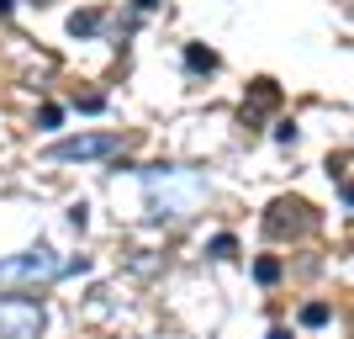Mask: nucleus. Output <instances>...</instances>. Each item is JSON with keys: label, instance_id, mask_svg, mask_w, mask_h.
Masks as SVG:
<instances>
[{"label": "nucleus", "instance_id": "nucleus-1", "mask_svg": "<svg viewBox=\"0 0 354 339\" xmlns=\"http://www.w3.org/2000/svg\"><path fill=\"white\" fill-rule=\"evenodd\" d=\"M143 196H148V212L159 223H180L207 202V175H201V170H185V164H148L143 170Z\"/></svg>", "mask_w": 354, "mask_h": 339}, {"label": "nucleus", "instance_id": "nucleus-8", "mask_svg": "<svg viewBox=\"0 0 354 339\" xmlns=\"http://www.w3.org/2000/svg\"><path fill=\"white\" fill-rule=\"evenodd\" d=\"M212 254H222V260H227V254H238V238H233V234H217V238H212Z\"/></svg>", "mask_w": 354, "mask_h": 339}, {"label": "nucleus", "instance_id": "nucleus-3", "mask_svg": "<svg viewBox=\"0 0 354 339\" xmlns=\"http://www.w3.org/2000/svg\"><path fill=\"white\" fill-rule=\"evenodd\" d=\"M43 308L32 297H0V339H43Z\"/></svg>", "mask_w": 354, "mask_h": 339}, {"label": "nucleus", "instance_id": "nucleus-5", "mask_svg": "<svg viewBox=\"0 0 354 339\" xmlns=\"http://www.w3.org/2000/svg\"><path fill=\"white\" fill-rule=\"evenodd\" d=\"M185 64H191V69H217V53H212V48H185Z\"/></svg>", "mask_w": 354, "mask_h": 339}, {"label": "nucleus", "instance_id": "nucleus-9", "mask_svg": "<svg viewBox=\"0 0 354 339\" xmlns=\"http://www.w3.org/2000/svg\"><path fill=\"white\" fill-rule=\"evenodd\" d=\"M254 276H259V281H275V276H281V266H275V260H259V270H254Z\"/></svg>", "mask_w": 354, "mask_h": 339}, {"label": "nucleus", "instance_id": "nucleus-4", "mask_svg": "<svg viewBox=\"0 0 354 339\" xmlns=\"http://www.w3.org/2000/svg\"><path fill=\"white\" fill-rule=\"evenodd\" d=\"M117 144H122L117 133H80V138H59L48 154L53 159H106V154H117Z\"/></svg>", "mask_w": 354, "mask_h": 339}, {"label": "nucleus", "instance_id": "nucleus-2", "mask_svg": "<svg viewBox=\"0 0 354 339\" xmlns=\"http://www.w3.org/2000/svg\"><path fill=\"white\" fill-rule=\"evenodd\" d=\"M64 270H74L59 250H48V244H32L21 254H6L0 260V286H43V281H59Z\"/></svg>", "mask_w": 354, "mask_h": 339}, {"label": "nucleus", "instance_id": "nucleus-10", "mask_svg": "<svg viewBox=\"0 0 354 339\" xmlns=\"http://www.w3.org/2000/svg\"><path fill=\"white\" fill-rule=\"evenodd\" d=\"M344 202H349V207H354V180H349V186H344Z\"/></svg>", "mask_w": 354, "mask_h": 339}, {"label": "nucleus", "instance_id": "nucleus-11", "mask_svg": "<svg viewBox=\"0 0 354 339\" xmlns=\"http://www.w3.org/2000/svg\"><path fill=\"white\" fill-rule=\"evenodd\" d=\"M270 339H291V334H286V329H270Z\"/></svg>", "mask_w": 354, "mask_h": 339}, {"label": "nucleus", "instance_id": "nucleus-6", "mask_svg": "<svg viewBox=\"0 0 354 339\" xmlns=\"http://www.w3.org/2000/svg\"><path fill=\"white\" fill-rule=\"evenodd\" d=\"M95 27H101V16H95V11H85V16H69V32H74V37H85V32H95Z\"/></svg>", "mask_w": 354, "mask_h": 339}, {"label": "nucleus", "instance_id": "nucleus-12", "mask_svg": "<svg viewBox=\"0 0 354 339\" xmlns=\"http://www.w3.org/2000/svg\"><path fill=\"white\" fill-rule=\"evenodd\" d=\"M6 11H11V0H0V16H6Z\"/></svg>", "mask_w": 354, "mask_h": 339}, {"label": "nucleus", "instance_id": "nucleus-7", "mask_svg": "<svg viewBox=\"0 0 354 339\" xmlns=\"http://www.w3.org/2000/svg\"><path fill=\"white\" fill-rule=\"evenodd\" d=\"M301 324H307V329H323L328 324V308H323V302H307V308H301Z\"/></svg>", "mask_w": 354, "mask_h": 339}]
</instances>
